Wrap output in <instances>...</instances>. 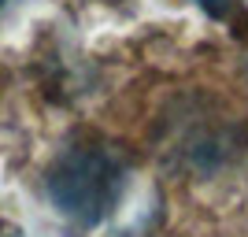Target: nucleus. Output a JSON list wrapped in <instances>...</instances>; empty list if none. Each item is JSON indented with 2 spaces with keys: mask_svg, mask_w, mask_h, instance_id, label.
<instances>
[{
  "mask_svg": "<svg viewBox=\"0 0 248 237\" xmlns=\"http://www.w3.org/2000/svg\"><path fill=\"white\" fill-rule=\"evenodd\" d=\"M126 186L123 159L104 144H74L48 171V196L78 226H96L111 215Z\"/></svg>",
  "mask_w": 248,
  "mask_h": 237,
  "instance_id": "f257e3e1",
  "label": "nucleus"
},
{
  "mask_svg": "<svg viewBox=\"0 0 248 237\" xmlns=\"http://www.w3.org/2000/svg\"><path fill=\"white\" fill-rule=\"evenodd\" d=\"M200 4H204V8H211V11H218L222 4H226V0H200Z\"/></svg>",
  "mask_w": 248,
  "mask_h": 237,
  "instance_id": "f03ea898",
  "label": "nucleus"
},
{
  "mask_svg": "<svg viewBox=\"0 0 248 237\" xmlns=\"http://www.w3.org/2000/svg\"><path fill=\"white\" fill-rule=\"evenodd\" d=\"M4 4H8V0H0V8H4Z\"/></svg>",
  "mask_w": 248,
  "mask_h": 237,
  "instance_id": "7ed1b4c3",
  "label": "nucleus"
}]
</instances>
